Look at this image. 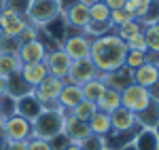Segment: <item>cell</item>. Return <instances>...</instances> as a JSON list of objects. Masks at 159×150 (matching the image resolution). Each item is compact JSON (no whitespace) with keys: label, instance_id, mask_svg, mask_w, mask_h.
Here are the masks:
<instances>
[{"label":"cell","instance_id":"6da1fadb","mask_svg":"<svg viewBox=\"0 0 159 150\" xmlns=\"http://www.w3.org/2000/svg\"><path fill=\"white\" fill-rule=\"evenodd\" d=\"M125 57H127V45L115 32H108V34L98 36V38H91L89 59L96 63V68L102 74L123 68L125 66Z\"/></svg>","mask_w":159,"mask_h":150},{"label":"cell","instance_id":"7a4b0ae2","mask_svg":"<svg viewBox=\"0 0 159 150\" xmlns=\"http://www.w3.org/2000/svg\"><path fill=\"white\" fill-rule=\"evenodd\" d=\"M61 13L64 11H61L60 0H32L30 9L25 13V19L30 25L43 30V28L51 25L53 21H57L61 17Z\"/></svg>","mask_w":159,"mask_h":150},{"label":"cell","instance_id":"3957f363","mask_svg":"<svg viewBox=\"0 0 159 150\" xmlns=\"http://www.w3.org/2000/svg\"><path fill=\"white\" fill-rule=\"evenodd\" d=\"M64 121H66V110H61V108L43 110L32 121V133H34V138L53 139L64 131Z\"/></svg>","mask_w":159,"mask_h":150},{"label":"cell","instance_id":"277c9868","mask_svg":"<svg viewBox=\"0 0 159 150\" xmlns=\"http://www.w3.org/2000/svg\"><path fill=\"white\" fill-rule=\"evenodd\" d=\"M64 85H66V83H64L61 78L49 74L43 83H40V85H38V87L32 89V95L43 104V108H45V110H55V108H60L57 97H60Z\"/></svg>","mask_w":159,"mask_h":150},{"label":"cell","instance_id":"5b68a950","mask_svg":"<svg viewBox=\"0 0 159 150\" xmlns=\"http://www.w3.org/2000/svg\"><path fill=\"white\" fill-rule=\"evenodd\" d=\"M151 100H153L151 91L142 85H136V83H132L129 87H125L121 91V108H125V110H129L134 114L142 112L151 104Z\"/></svg>","mask_w":159,"mask_h":150},{"label":"cell","instance_id":"8992f818","mask_svg":"<svg viewBox=\"0 0 159 150\" xmlns=\"http://www.w3.org/2000/svg\"><path fill=\"white\" fill-rule=\"evenodd\" d=\"M2 133L7 142H28L32 138V121H28L19 114H13L2 121Z\"/></svg>","mask_w":159,"mask_h":150},{"label":"cell","instance_id":"52a82bcc","mask_svg":"<svg viewBox=\"0 0 159 150\" xmlns=\"http://www.w3.org/2000/svg\"><path fill=\"white\" fill-rule=\"evenodd\" d=\"M61 49L64 53L76 62V59H85L89 57V53H91V38L83 34V32H72V34H66L64 40H61Z\"/></svg>","mask_w":159,"mask_h":150},{"label":"cell","instance_id":"ba28073f","mask_svg":"<svg viewBox=\"0 0 159 150\" xmlns=\"http://www.w3.org/2000/svg\"><path fill=\"white\" fill-rule=\"evenodd\" d=\"M93 78H102V72L96 68V63L91 62L89 57H85V59L72 62L70 72L64 78V83H72V85H79L81 87V85H85V83L93 80Z\"/></svg>","mask_w":159,"mask_h":150},{"label":"cell","instance_id":"9c48e42d","mask_svg":"<svg viewBox=\"0 0 159 150\" xmlns=\"http://www.w3.org/2000/svg\"><path fill=\"white\" fill-rule=\"evenodd\" d=\"M64 21L70 30H76V32H83L87 25L91 24V17H89V4L87 2H74L70 4L66 11H64Z\"/></svg>","mask_w":159,"mask_h":150},{"label":"cell","instance_id":"30bf717a","mask_svg":"<svg viewBox=\"0 0 159 150\" xmlns=\"http://www.w3.org/2000/svg\"><path fill=\"white\" fill-rule=\"evenodd\" d=\"M28 19L24 15H17L13 11H4L0 9V34L4 36H13V38H19V34L28 28Z\"/></svg>","mask_w":159,"mask_h":150},{"label":"cell","instance_id":"8fae6325","mask_svg":"<svg viewBox=\"0 0 159 150\" xmlns=\"http://www.w3.org/2000/svg\"><path fill=\"white\" fill-rule=\"evenodd\" d=\"M45 63H47V68H49V74L51 76H57V78H66L68 72H70V66H72V59L64 53L61 47L57 49H53L47 53V57H45Z\"/></svg>","mask_w":159,"mask_h":150},{"label":"cell","instance_id":"7c38bea8","mask_svg":"<svg viewBox=\"0 0 159 150\" xmlns=\"http://www.w3.org/2000/svg\"><path fill=\"white\" fill-rule=\"evenodd\" d=\"M66 138H68V142L70 144H83L89 135H91V129H89V125L87 123H83V121H79V118H74L72 114L66 112V121H64V131H61Z\"/></svg>","mask_w":159,"mask_h":150},{"label":"cell","instance_id":"4fadbf2b","mask_svg":"<svg viewBox=\"0 0 159 150\" xmlns=\"http://www.w3.org/2000/svg\"><path fill=\"white\" fill-rule=\"evenodd\" d=\"M47 53H49V49H47V45L40 38L38 40H30V42H21V47L17 51L21 63H40V62H45Z\"/></svg>","mask_w":159,"mask_h":150},{"label":"cell","instance_id":"5bb4252c","mask_svg":"<svg viewBox=\"0 0 159 150\" xmlns=\"http://www.w3.org/2000/svg\"><path fill=\"white\" fill-rule=\"evenodd\" d=\"M110 125H112V131H119V133H123V131H140L142 129L138 125L136 114L125 110V108H117L110 114Z\"/></svg>","mask_w":159,"mask_h":150},{"label":"cell","instance_id":"9a60e30c","mask_svg":"<svg viewBox=\"0 0 159 150\" xmlns=\"http://www.w3.org/2000/svg\"><path fill=\"white\" fill-rule=\"evenodd\" d=\"M102 80H104V85L108 89H115V91L121 93L125 87H129V85L134 83V70H129V68L123 66L119 70H112V72L102 74Z\"/></svg>","mask_w":159,"mask_h":150},{"label":"cell","instance_id":"2e32d148","mask_svg":"<svg viewBox=\"0 0 159 150\" xmlns=\"http://www.w3.org/2000/svg\"><path fill=\"white\" fill-rule=\"evenodd\" d=\"M19 74H21V78H24L30 87L34 89L49 76V68H47L45 62H40V63H24L21 70H19Z\"/></svg>","mask_w":159,"mask_h":150},{"label":"cell","instance_id":"e0dca14e","mask_svg":"<svg viewBox=\"0 0 159 150\" xmlns=\"http://www.w3.org/2000/svg\"><path fill=\"white\" fill-rule=\"evenodd\" d=\"M134 83L142 85V87L151 89L155 83H159V63L157 62H147L144 66H140L138 70H134Z\"/></svg>","mask_w":159,"mask_h":150},{"label":"cell","instance_id":"ac0fdd59","mask_svg":"<svg viewBox=\"0 0 159 150\" xmlns=\"http://www.w3.org/2000/svg\"><path fill=\"white\" fill-rule=\"evenodd\" d=\"M43 110H45L43 104H40L32 93L19 97V100H17V106H15V112L19 114V116H24V118H28V121H34Z\"/></svg>","mask_w":159,"mask_h":150},{"label":"cell","instance_id":"d6986e66","mask_svg":"<svg viewBox=\"0 0 159 150\" xmlns=\"http://www.w3.org/2000/svg\"><path fill=\"white\" fill-rule=\"evenodd\" d=\"M83 101V91L79 85H72V83H66L64 89H61L60 97H57V104H60L61 110H66V112H70L76 104H81Z\"/></svg>","mask_w":159,"mask_h":150},{"label":"cell","instance_id":"ffe728a7","mask_svg":"<svg viewBox=\"0 0 159 150\" xmlns=\"http://www.w3.org/2000/svg\"><path fill=\"white\" fill-rule=\"evenodd\" d=\"M96 106H98V110H102V112L112 114L117 108H121V93L106 87L102 91V95L96 100Z\"/></svg>","mask_w":159,"mask_h":150},{"label":"cell","instance_id":"44dd1931","mask_svg":"<svg viewBox=\"0 0 159 150\" xmlns=\"http://www.w3.org/2000/svg\"><path fill=\"white\" fill-rule=\"evenodd\" d=\"M89 129H91V133L93 135H98V138H106L110 131H112V125H110V114L102 112V110H98V112L93 114L91 118H89Z\"/></svg>","mask_w":159,"mask_h":150},{"label":"cell","instance_id":"7402d4cb","mask_svg":"<svg viewBox=\"0 0 159 150\" xmlns=\"http://www.w3.org/2000/svg\"><path fill=\"white\" fill-rule=\"evenodd\" d=\"M136 118H138V125L142 127V129H155V125H157V121H159V101L151 100V104L142 112L136 114Z\"/></svg>","mask_w":159,"mask_h":150},{"label":"cell","instance_id":"603a6c76","mask_svg":"<svg viewBox=\"0 0 159 150\" xmlns=\"http://www.w3.org/2000/svg\"><path fill=\"white\" fill-rule=\"evenodd\" d=\"M28 93H32V87L21 78L19 72L7 78V95H11V97H15V100H19V97H24V95H28Z\"/></svg>","mask_w":159,"mask_h":150},{"label":"cell","instance_id":"cb8c5ba5","mask_svg":"<svg viewBox=\"0 0 159 150\" xmlns=\"http://www.w3.org/2000/svg\"><path fill=\"white\" fill-rule=\"evenodd\" d=\"M21 66L24 63H21L17 53H0V74L4 76V78L17 74L21 70Z\"/></svg>","mask_w":159,"mask_h":150},{"label":"cell","instance_id":"d4e9b609","mask_svg":"<svg viewBox=\"0 0 159 150\" xmlns=\"http://www.w3.org/2000/svg\"><path fill=\"white\" fill-rule=\"evenodd\" d=\"M134 146L138 150H159V138L153 129H140L134 138Z\"/></svg>","mask_w":159,"mask_h":150},{"label":"cell","instance_id":"484cf974","mask_svg":"<svg viewBox=\"0 0 159 150\" xmlns=\"http://www.w3.org/2000/svg\"><path fill=\"white\" fill-rule=\"evenodd\" d=\"M98 112V106H96V101H89V100H83L81 104H76L72 110L68 114H72L74 118H79V121H83V123H89V118L93 116V114Z\"/></svg>","mask_w":159,"mask_h":150},{"label":"cell","instance_id":"4316f807","mask_svg":"<svg viewBox=\"0 0 159 150\" xmlns=\"http://www.w3.org/2000/svg\"><path fill=\"white\" fill-rule=\"evenodd\" d=\"M89 17H91L93 24H108L110 21V9L102 0H93V2H89Z\"/></svg>","mask_w":159,"mask_h":150},{"label":"cell","instance_id":"83f0119b","mask_svg":"<svg viewBox=\"0 0 159 150\" xmlns=\"http://www.w3.org/2000/svg\"><path fill=\"white\" fill-rule=\"evenodd\" d=\"M106 89L104 85V80L102 78H93V80H89L85 85H81V91H83V100H89V101H96L102 95V91Z\"/></svg>","mask_w":159,"mask_h":150},{"label":"cell","instance_id":"f1b7e54d","mask_svg":"<svg viewBox=\"0 0 159 150\" xmlns=\"http://www.w3.org/2000/svg\"><path fill=\"white\" fill-rule=\"evenodd\" d=\"M144 38H147V45H148V53L159 57V24H148L144 25Z\"/></svg>","mask_w":159,"mask_h":150},{"label":"cell","instance_id":"f546056e","mask_svg":"<svg viewBox=\"0 0 159 150\" xmlns=\"http://www.w3.org/2000/svg\"><path fill=\"white\" fill-rule=\"evenodd\" d=\"M140 32H144V24H140L138 19H132L129 24H125V25H121V28L115 30V34L121 38V40H127V38L136 36V34H140Z\"/></svg>","mask_w":159,"mask_h":150},{"label":"cell","instance_id":"4dcf8cb0","mask_svg":"<svg viewBox=\"0 0 159 150\" xmlns=\"http://www.w3.org/2000/svg\"><path fill=\"white\" fill-rule=\"evenodd\" d=\"M147 62H151V53H142V51H127L125 68H129V70H138L140 66H144Z\"/></svg>","mask_w":159,"mask_h":150},{"label":"cell","instance_id":"1f68e13d","mask_svg":"<svg viewBox=\"0 0 159 150\" xmlns=\"http://www.w3.org/2000/svg\"><path fill=\"white\" fill-rule=\"evenodd\" d=\"M30 2L32 0H0V9L13 11V13H17V15H24L25 17V13L30 9Z\"/></svg>","mask_w":159,"mask_h":150},{"label":"cell","instance_id":"d6a6232c","mask_svg":"<svg viewBox=\"0 0 159 150\" xmlns=\"http://www.w3.org/2000/svg\"><path fill=\"white\" fill-rule=\"evenodd\" d=\"M132 19H136V17H134V15H129V13L125 11V9L110 11V25H112V30H117V28H121V25L129 24Z\"/></svg>","mask_w":159,"mask_h":150},{"label":"cell","instance_id":"836d02e7","mask_svg":"<svg viewBox=\"0 0 159 150\" xmlns=\"http://www.w3.org/2000/svg\"><path fill=\"white\" fill-rule=\"evenodd\" d=\"M15 106H17V100L4 93V95L0 97V118L4 121V118L13 116V114H17V112H15Z\"/></svg>","mask_w":159,"mask_h":150},{"label":"cell","instance_id":"e575fe53","mask_svg":"<svg viewBox=\"0 0 159 150\" xmlns=\"http://www.w3.org/2000/svg\"><path fill=\"white\" fill-rule=\"evenodd\" d=\"M125 45H127V51H142V53H148L147 38H144L142 32H140V34H136V36H132V38H127V40H125Z\"/></svg>","mask_w":159,"mask_h":150},{"label":"cell","instance_id":"d590c367","mask_svg":"<svg viewBox=\"0 0 159 150\" xmlns=\"http://www.w3.org/2000/svg\"><path fill=\"white\" fill-rule=\"evenodd\" d=\"M21 47L19 38H13V36H4L0 34V53H17Z\"/></svg>","mask_w":159,"mask_h":150},{"label":"cell","instance_id":"8d00e7d4","mask_svg":"<svg viewBox=\"0 0 159 150\" xmlns=\"http://www.w3.org/2000/svg\"><path fill=\"white\" fill-rule=\"evenodd\" d=\"M25 150H53L51 148V142L49 139H43V138H32L25 142Z\"/></svg>","mask_w":159,"mask_h":150},{"label":"cell","instance_id":"74e56055","mask_svg":"<svg viewBox=\"0 0 159 150\" xmlns=\"http://www.w3.org/2000/svg\"><path fill=\"white\" fill-rule=\"evenodd\" d=\"M83 150H104V138H98V135H89V138L81 144Z\"/></svg>","mask_w":159,"mask_h":150},{"label":"cell","instance_id":"f35d334b","mask_svg":"<svg viewBox=\"0 0 159 150\" xmlns=\"http://www.w3.org/2000/svg\"><path fill=\"white\" fill-rule=\"evenodd\" d=\"M38 34H40V30L34 28V25H28L24 32L19 34V42H30V40H38Z\"/></svg>","mask_w":159,"mask_h":150},{"label":"cell","instance_id":"ab89813d","mask_svg":"<svg viewBox=\"0 0 159 150\" xmlns=\"http://www.w3.org/2000/svg\"><path fill=\"white\" fill-rule=\"evenodd\" d=\"M2 150H25V142H4Z\"/></svg>","mask_w":159,"mask_h":150},{"label":"cell","instance_id":"60d3db41","mask_svg":"<svg viewBox=\"0 0 159 150\" xmlns=\"http://www.w3.org/2000/svg\"><path fill=\"white\" fill-rule=\"evenodd\" d=\"M110 11H117V9H123L125 6V0H102Z\"/></svg>","mask_w":159,"mask_h":150},{"label":"cell","instance_id":"b9f144b4","mask_svg":"<svg viewBox=\"0 0 159 150\" xmlns=\"http://www.w3.org/2000/svg\"><path fill=\"white\" fill-rule=\"evenodd\" d=\"M4 93H7V78L0 74V97H2Z\"/></svg>","mask_w":159,"mask_h":150},{"label":"cell","instance_id":"7bdbcfd3","mask_svg":"<svg viewBox=\"0 0 159 150\" xmlns=\"http://www.w3.org/2000/svg\"><path fill=\"white\" fill-rule=\"evenodd\" d=\"M4 142H7V138H4V133H2V118H0V150L4 146Z\"/></svg>","mask_w":159,"mask_h":150},{"label":"cell","instance_id":"ee69618b","mask_svg":"<svg viewBox=\"0 0 159 150\" xmlns=\"http://www.w3.org/2000/svg\"><path fill=\"white\" fill-rule=\"evenodd\" d=\"M64 150H83V148H81L79 144H66V148H64Z\"/></svg>","mask_w":159,"mask_h":150},{"label":"cell","instance_id":"f6af8a7d","mask_svg":"<svg viewBox=\"0 0 159 150\" xmlns=\"http://www.w3.org/2000/svg\"><path fill=\"white\" fill-rule=\"evenodd\" d=\"M121 150H138V148H136L134 142H132V144H127V146H125V148H121Z\"/></svg>","mask_w":159,"mask_h":150},{"label":"cell","instance_id":"bcb514c9","mask_svg":"<svg viewBox=\"0 0 159 150\" xmlns=\"http://www.w3.org/2000/svg\"><path fill=\"white\" fill-rule=\"evenodd\" d=\"M155 133H157V138H159V121H157V125H155V129H153Z\"/></svg>","mask_w":159,"mask_h":150},{"label":"cell","instance_id":"7dc6e473","mask_svg":"<svg viewBox=\"0 0 159 150\" xmlns=\"http://www.w3.org/2000/svg\"><path fill=\"white\" fill-rule=\"evenodd\" d=\"M79 2H87V4H89V2H93V0H79Z\"/></svg>","mask_w":159,"mask_h":150},{"label":"cell","instance_id":"c3c4849f","mask_svg":"<svg viewBox=\"0 0 159 150\" xmlns=\"http://www.w3.org/2000/svg\"><path fill=\"white\" fill-rule=\"evenodd\" d=\"M155 24H159V17H157V21H155Z\"/></svg>","mask_w":159,"mask_h":150}]
</instances>
